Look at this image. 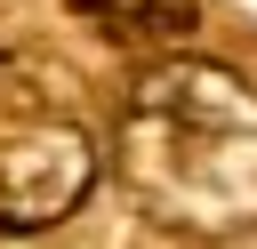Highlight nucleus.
Wrapping results in <instances>:
<instances>
[{
	"label": "nucleus",
	"instance_id": "nucleus-1",
	"mask_svg": "<svg viewBox=\"0 0 257 249\" xmlns=\"http://www.w3.org/2000/svg\"><path fill=\"white\" fill-rule=\"evenodd\" d=\"M112 161L153 225L233 241L257 225V88L233 64L161 56L120 104Z\"/></svg>",
	"mask_w": 257,
	"mask_h": 249
},
{
	"label": "nucleus",
	"instance_id": "nucleus-2",
	"mask_svg": "<svg viewBox=\"0 0 257 249\" xmlns=\"http://www.w3.org/2000/svg\"><path fill=\"white\" fill-rule=\"evenodd\" d=\"M96 185V137L72 96L16 48H0V233L72 217Z\"/></svg>",
	"mask_w": 257,
	"mask_h": 249
},
{
	"label": "nucleus",
	"instance_id": "nucleus-3",
	"mask_svg": "<svg viewBox=\"0 0 257 249\" xmlns=\"http://www.w3.org/2000/svg\"><path fill=\"white\" fill-rule=\"evenodd\" d=\"M80 16H88L112 48H145V56H161V48H177V40L193 32L201 0H80Z\"/></svg>",
	"mask_w": 257,
	"mask_h": 249
}]
</instances>
